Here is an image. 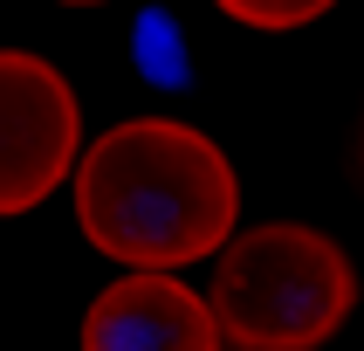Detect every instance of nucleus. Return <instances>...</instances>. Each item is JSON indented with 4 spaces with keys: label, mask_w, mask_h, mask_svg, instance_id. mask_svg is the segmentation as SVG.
<instances>
[{
    "label": "nucleus",
    "mask_w": 364,
    "mask_h": 351,
    "mask_svg": "<svg viewBox=\"0 0 364 351\" xmlns=\"http://www.w3.org/2000/svg\"><path fill=\"white\" fill-rule=\"evenodd\" d=\"M241 214L234 165L206 131L179 117L110 124L76 159V221L90 248L131 268H186L227 248Z\"/></svg>",
    "instance_id": "obj_1"
},
{
    "label": "nucleus",
    "mask_w": 364,
    "mask_h": 351,
    "mask_svg": "<svg viewBox=\"0 0 364 351\" xmlns=\"http://www.w3.org/2000/svg\"><path fill=\"white\" fill-rule=\"evenodd\" d=\"M358 303V268L323 227L268 221L220 248L213 330L241 351H316Z\"/></svg>",
    "instance_id": "obj_2"
},
{
    "label": "nucleus",
    "mask_w": 364,
    "mask_h": 351,
    "mask_svg": "<svg viewBox=\"0 0 364 351\" xmlns=\"http://www.w3.org/2000/svg\"><path fill=\"white\" fill-rule=\"evenodd\" d=\"M82 145L76 90L55 62L0 48V221L28 214L69 179Z\"/></svg>",
    "instance_id": "obj_3"
},
{
    "label": "nucleus",
    "mask_w": 364,
    "mask_h": 351,
    "mask_svg": "<svg viewBox=\"0 0 364 351\" xmlns=\"http://www.w3.org/2000/svg\"><path fill=\"white\" fill-rule=\"evenodd\" d=\"M82 351H220V330L206 296H193L179 276L138 268L90 303Z\"/></svg>",
    "instance_id": "obj_4"
},
{
    "label": "nucleus",
    "mask_w": 364,
    "mask_h": 351,
    "mask_svg": "<svg viewBox=\"0 0 364 351\" xmlns=\"http://www.w3.org/2000/svg\"><path fill=\"white\" fill-rule=\"evenodd\" d=\"M220 14H234V21H247V28H303V21H316V14H330L337 0H213Z\"/></svg>",
    "instance_id": "obj_5"
},
{
    "label": "nucleus",
    "mask_w": 364,
    "mask_h": 351,
    "mask_svg": "<svg viewBox=\"0 0 364 351\" xmlns=\"http://www.w3.org/2000/svg\"><path fill=\"white\" fill-rule=\"evenodd\" d=\"M62 7H103V0H62Z\"/></svg>",
    "instance_id": "obj_6"
}]
</instances>
